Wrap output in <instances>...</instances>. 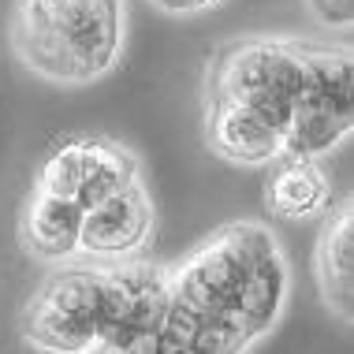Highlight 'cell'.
Returning <instances> with one entry per match:
<instances>
[{
  "mask_svg": "<svg viewBox=\"0 0 354 354\" xmlns=\"http://www.w3.org/2000/svg\"><path fill=\"white\" fill-rule=\"evenodd\" d=\"M79 235H82V209L64 198L34 190L19 216V243L26 257L45 265H71L79 261Z\"/></svg>",
  "mask_w": 354,
  "mask_h": 354,
  "instance_id": "cell-10",
  "label": "cell"
},
{
  "mask_svg": "<svg viewBox=\"0 0 354 354\" xmlns=\"http://www.w3.org/2000/svg\"><path fill=\"white\" fill-rule=\"evenodd\" d=\"M310 15L317 19L321 26H332V30H351L354 19V0H306Z\"/></svg>",
  "mask_w": 354,
  "mask_h": 354,
  "instance_id": "cell-12",
  "label": "cell"
},
{
  "mask_svg": "<svg viewBox=\"0 0 354 354\" xmlns=\"http://www.w3.org/2000/svg\"><path fill=\"white\" fill-rule=\"evenodd\" d=\"M306 49L295 37H246L224 45L205 79V104H239L269 127L287 131L306 90Z\"/></svg>",
  "mask_w": 354,
  "mask_h": 354,
  "instance_id": "cell-4",
  "label": "cell"
},
{
  "mask_svg": "<svg viewBox=\"0 0 354 354\" xmlns=\"http://www.w3.org/2000/svg\"><path fill=\"white\" fill-rule=\"evenodd\" d=\"M135 183H142V168L127 146L112 138H64L41 160L34 190L75 202L86 213Z\"/></svg>",
  "mask_w": 354,
  "mask_h": 354,
  "instance_id": "cell-6",
  "label": "cell"
},
{
  "mask_svg": "<svg viewBox=\"0 0 354 354\" xmlns=\"http://www.w3.org/2000/svg\"><path fill=\"white\" fill-rule=\"evenodd\" d=\"M123 0H15L12 49L37 79L53 86H90L123 56Z\"/></svg>",
  "mask_w": 354,
  "mask_h": 354,
  "instance_id": "cell-3",
  "label": "cell"
},
{
  "mask_svg": "<svg viewBox=\"0 0 354 354\" xmlns=\"http://www.w3.org/2000/svg\"><path fill=\"white\" fill-rule=\"evenodd\" d=\"M104 354H142L138 347H131V351H104Z\"/></svg>",
  "mask_w": 354,
  "mask_h": 354,
  "instance_id": "cell-14",
  "label": "cell"
},
{
  "mask_svg": "<svg viewBox=\"0 0 354 354\" xmlns=\"http://www.w3.org/2000/svg\"><path fill=\"white\" fill-rule=\"evenodd\" d=\"M153 4H157L160 12H168V15H198V12L216 8L220 0H153Z\"/></svg>",
  "mask_w": 354,
  "mask_h": 354,
  "instance_id": "cell-13",
  "label": "cell"
},
{
  "mask_svg": "<svg viewBox=\"0 0 354 354\" xmlns=\"http://www.w3.org/2000/svg\"><path fill=\"white\" fill-rule=\"evenodd\" d=\"M153 227H157V209L149 202L146 183H135L82 213L79 257L90 265L138 261L153 243Z\"/></svg>",
  "mask_w": 354,
  "mask_h": 354,
  "instance_id": "cell-7",
  "label": "cell"
},
{
  "mask_svg": "<svg viewBox=\"0 0 354 354\" xmlns=\"http://www.w3.org/2000/svg\"><path fill=\"white\" fill-rule=\"evenodd\" d=\"M291 291L276 235L254 220L224 224L168 265V302L153 354H246L276 328Z\"/></svg>",
  "mask_w": 354,
  "mask_h": 354,
  "instance_id": "cell-1",
  "label": "cell"
},
{
  "mask_svg": "<svg viewBox=\"0 0 354 354\" xmlns=\"http://www.w3.org/2000/svg\"><path fill=\"white\" fill-rule=\"evenodd\" d=\"M168 265H60L23 310V339L41 354L131 351L160 328Z\"/></svg>",
  "mask_w": 354,
  "mask_h": 354,
  "instance_id": "cell-2",
  "label": "cell"
},
{
  "mask_svg": "<svg viewBox=\"0 0 354 354\" xmlns=\"http://www.w3.org/2000/svg\"><path fill=\"white\" fill-rule=\"evenodd\" d=\"M265 205L280 220L302 224L332 209V183L317 160H276L265 183Z\"/></svg>",
  "mask_w": 354,
  "mask_h": 354,
  "instance_id": "cell-11",
  "label": "cell"
},
{
  "mask_svg": "<svg viewBox=\"0 0 354 354\" xmlns=\"http://www.w3.org/2000/svg\"><path fill=\"white\" fill-rule=\"evenodd\" d=\"M313 276H317L321 302L343 324L354 321V205L343 202L328 209L317 250H313Z\"/></svg>",
  "mask_w": 354,
  "mask_h": 354,
  "instance_id": "cell-9",
  "label": "cell"
},
{
  "mask_svg": "<svg viewBox=\"0 0 354 354\" xmlns=\"http://www.w3.org/2000/svg\"><path fill=\"white\" fill-rule=\"evenodd\" d=\"M354 127L351 104V49L347 45H317L306 49V90L283 131V157L321 160Z\"/></svg>",
  "mask_w": 354,
  "mask_h": 354,
  "instance_id": "cell-5",
  "label": "cell"
},
{
  "mask_svg": "<svg viewBox=\"0 0 354 354\" xmlns=\"http://www.w3.org/2000/svg\"><path fill=\"white\" fill-rule=\"evenodd\" d=\"M205 142L220 160L239 168H272L283 160L280 131L239 104H205Z\"/></svg>",
  "mask_w": 354,
  "mask_h": 354,
  "instance_id": "cell-8",
  "label": "cell"
}]
</instances>
